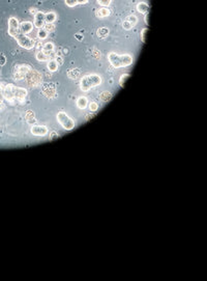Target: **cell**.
<instances>
[{
	"label": "cell",
	"mask_w": 207,
	"mask_h": 281,
	"mask_svg": "<svg viewBox=\"0 0 207 281\" xmlns=\"http://www.w3.org/2000/svg\"><path fill=\"white\" fill-rule=\"evenodd\" d=\"M31 71L30 66L28 64H19L16 65L15 68V73H14V78L16 80H22L24 78H26V76L28 75V73Z\"/></svg>",
	"instance_id": "cell-6"
},
{
	"label": "cell",
	"mask_w": 207,
	"mask_h": 281,
	"mask_svg": "<svg viewBox=\"0 0 207 281\" xmlns=\"http://www.w3.org/2000/svg\"><path fill=\"white\" fill-rule=\"evenodd\" d=\"M35 58H36L39 61H48L49 59H51L50 56H49L48 54L46 52H44L43 50H39L36 52V54H35Z\"/></svg>",
	"instance_id": "cell-14"
},
{
	"label": "cell",
	"mask_w": 207,
	"mask_h": 281,
	"mask_svg": "<svg viewBox=\"0 0 207 281\" xmlns=\"http://www.w3.org/2000/svg\"><path fill=\"white\" fill-rule=\"evenodd\" d=\"M15 85L14 84H6L3 86V90H2V96L3 99L9 101V102H14L15 100Z\"/></svg>",
	"instance_id": "cell-7"
},
{
	"label": "cell",
	"mask_w": 207,
	"mask_h": 281,
	"mask_svg": "<svg viewBox=\"0 0 207 281\" xmlns=\"http://www.w3.org/2000/svg\"><path fill=\"white\" fill-rule=\"evenodd\" d=\"M34 23L33 26L36 27L37 29H41V28H44L46 24V14L43 12H37L36 15H34Z\"/></svg>",
	"instance_id": "cell-8"
},
{
	"label": "cell",
	"mask_w": 207,
	"mask_h": 281,
	"mask_svg": "<svg viewBox=\"0 0 207 281\" xmlns=\"http://www.w3.org/2000/svg\"><path fill=\"white\" fill-rule=\"evenodd\" d=\"M76 37H77L79 41H81V39H83V35H76Z\"/></svg>",
	"instance_id": "cell-37"
},
{
	"label": "cell",
	"mask_w": 207,
	"mask_h": 281,
	"mask_svg": "<svg viewBox=\"0 0 207 281\" xmlns=\"http://www.w3.org/2000/svg\"><path fill=\"white\" fill-rule=\"evenodd\" d=\"M48 35H49L48 31H47L45 28H41V29H39V31H37V37H39V39H41V41L46 39L48 37Z\"/></svg>",
	"instance_id": "cell-21"
},
{
	"label": "cell",
	"mask_w": 207,
	"mask_h": 281,
	"mask_svg": "<svg viewBox=\"0 0 207 281\" xmlns=\"http://www.w3.org/2000/svg\"><path fill=\"white\" fill-rule=\"evenodd\" d=\"M89 109H90V111L94 112L96 111V110L98 109V105L96 102H91L90 104H89Z\"/></svg>",
	"instance_id": "cell-29"
},
{
	"label": "cell",
	"mask_w": 207,
	"mask_h": 281,
	"mask_svg": "<svg viewBox=\"0 0 207 281\" xmlns=\"http://www.w3.org/2000/svg\"><path fill=\"white\" fill-rule=\"evenodd\" d=\"M122 27L124 28L125 30H131V29L133 28V26H132V24H131L128 20H125L124 22L122 23Z\"/></svg>",
	"instance_id": "cell-30"
},
{
	"label": "cell",
	"mask_w": 207,
	"mask_h": 281,
	"mask_svg": "<svg viewBox=\"0 0 207 281\" xmlns=\"http://www.w3.org/2000/svg\"><path fill=\"white\" fill-rule=\"evenodd\" d=\"M89 0H77L78 4H86V3H88Z\"/></svg>",
	"instance_id": "cell-36"
},
{
	"label": "cell",
	"mask_w": 207,
	"mask_h": 281,
	"mask_svg": "<svg viewBox=\"0 0 207 281\" xmlns=\"http://www.w3.org/2000/svg\"><path fill=\"white\" fill-rule=\"evenodd\" d=\"M60 136H59V134L58 133H56V132H52L50 134V137H49V140L50 141H53V140H55V139H58Z\"/></svg>",
	"instance_id": "cell-31"
},
{
	"label": "cell",
	"mask_w": 207,
	"mask_h": 281,
	"mask_svg": "<svg viewBox=\"0 0 207 281\" xmlns=\"http://www.w3.org/2000/svg\"><path fill=\"white\" fill-rule=\"evenodd\" d=\"M33 29V23L30 21H23L22 23H20V31L24 35H28Z\"/></svg>",
	"instance_id": "cell-11"
},
{
	"label": "cell",
	"mask_w": 207,
	"mask_h": 281,
	"mask_svg": "<svg viewBox=\"0 0 207 281\" xmlns=\"http://www.w3.org/2000/svg\"><path fill=\"white\" fill-rule=\"evenodd\" d=\"M54 48H55V46H54V44L52 43V42H47V43H45L43 45V49L41 50L44 51V52H46L47 54L50 56V58L52 59V53L54 52Z\"/></svg>",
	"instance_id": "cell-12"
},
{
	"label": "cell",
	"mask_w": 207,
	"mask_h": 281,
	"mask_svg": "<svg viewBox=\"0 0 207 281\" xmlns=\"http://www.w3.org/2000/svg\"><path fill=\"white\" fill-rule=\"evenodd\" d=\"M126 20H128V22H130V23L132 24L133 27H134V26L136 25L137 23H138V18H137V17L135 16V15H131V16H128Z\"/></svg>",
	"instance_id": "cell-24"
},
{
	"label": "cell",
	"mask_w": 207,
	"mask_h": 281,
	"mask_svg": "<svg viewBox=\"0 0 207 281\" xmlns=\"http://www.w3.org/2000/svg\"><path fill=\"white\" fill-rule=\"evenodd\" d=\"M109 28L107 27H100L98 29V31H96V33H98V37H100V39H106V37L109 35Z\"/></svg>",
	"instance_id": "cell-18"
},
{
	"label": "cell",
	"mask_w": 207,
	"mask_h": 281,
	"mask_svg": "<svg viewBox=\"0 0 207 281\" xmlns=\"http://www.w3.org/2000/svg\"><path fill=\"white\" fill-rule=\"evenodd\" d=\"M108 60L113 68L119 69V68H125V66L131 65L134 61V57L131 54L118 55L115 52H110L108 54Z\"/></svg>",
	"instance_id": "cell-1"
},
{
	"label": "cell",
	"mask_w": 207,
	"mask_h": 281,
	"mask_svg": "<svg viewBox=\"0 0 207 281\" xmlns=\"http://www.w3.org/2000/svg\"><path fill=\"white\" fill-rule=\"evenodd\" d=\"M137 11L140 14H148L149 13V5L146 2H139L137 4Z\"/></svg>",
	"instance_id": "cell-13"
},
{
	"label": "cell",
	"mask_w": 207,
	"mask_h": 281,
	"mask_svg": "<svg viewBox=\"0 0 207 281\" xmlns=\"http://www.w3.org/2000/svg\"><path fill=\"white\" fill-rule=\"evenodd\" d=\"M44 28L48 31V33H50V32H53L55 30V25L53 23H46Z\"/></svg>",
	"instance_id": "cell-25"
},
{
	"label": "cell",
	"mask_w": 207,
	"mask_h": 281,
	"mask_svg": "<svg viewBox=\"0 0 207 281\" xmlns=\"http://www.w3.org/2000/svg\"><path fill=\"white\" fill-rule=\"evenodd\" d=\"M100 99L102 102H109L112 99V94L110 92H102V94H100Z\"/></svg>",
	"instance_id": "cell-20"
},
{
	"label": "cell",
	"mask_w": 207,
	"mask_h": 281,
	"mask_svg": "<svg viewBox=\"0 0 207 281\" xmlns=\"http://www.w3.org/2000/svg\"><path fill=\"white\" fill-rule=\"evenodd\" d=\"M87 116H88V117H87V120H89V119H90V118H92V117H93L94 116V115L93 114H89V115H87Z\"/></svg>",
	"instance_id": "cell-38"
},
{
	"label": "cell",
	"mask_w": 207,
	"mask_h": 281,
	"mask_svg": "<svg viewBox=\"0 0 207 281\" xmlns=\"http://www.w3.org/2000/svg\"><path fill=\"white\" fill-rule=\"evenodd\" d=\"M110 15V9L108 7L102 6L96 11V17L98 18H106Z\"/></svg>",
	"instance_id": "cell-16"
},
{
	"label": "cell",
	"mask_w": 207,
	"mask_h": 281,
	"mask_svg": "<svg viewBox=\"0 0 207 281\" xmlns=\"http://www.w3.org/2000/svg\"><path fill=\"white\" fill-rule=\"evenodd\" d=\"M144 21H145V24L148 25L149 24V13L148 14H145V17H144Z\"/></svg>",
	"instance_id": "cell-35"
},
{
	"label": "cell",
	"mask_w": 207,
	"mask_h": 281,
	"mask_svg": "<svg viewBox=\"0 0 207 281\" xmlns=\"http://www.w3.org/2000/svg\"><path fill=\"white\" fill-rule=\"evenodd\" d=\"M96 1H98V3L100 6H105V7H108L112 2V0H96Z\"/></svg>",
	"instance_id": "cell-26"
},
{
	"label": "cell",
	"mask_w": 207,
	"mask_h": 281,
	"mask_svg": "<svg viewBox=\"0 0 207 281\" xmlns=\"http://www.w3.org/2000/svg\"><path fill=\"white\" fill-rule=\"evenodd\" d=\"M49 132L48 128L46 126H39V125H35V126L31 127V133L32 135H34V136H39V137H41V136H45V135H47Z\"/></svg>",
	"instance_id": "cell-9"
},
{
	"label": "cell",
	"mask_w": 207,
	"mask_h": 281,
	"mask_svg": "<svg viewBox=\"0 0 207 281\" xmlns=\"http://www.w3.org/2000/svg\"><path fill=\"white\" fill-rule=\"evenodd\" d=\"M57 121L61 125V127L63 129H65L66 131H72L75 128V121L71 118L66 114L65 112L60 111L57 113Z\"/></svg>",
	"instance_id": "cell-4"
},
{
	"label": "cell",
	"mask_w": 207,
	"mask_h": 281,
	"mask_svg": "<svg viewBox=\"0 0 207 281\" xmlns=\"http://www.w3.org/2000/svg\"><path fill=\"white\" fill-rule=\"evenodd\" d=\"M57 20V15L54 12H49L46 14V23H54Z\"/></svg>",
	"instance_id": "cell-19"
},
{
	"label": "cell",
	"mask_w": 207,
	"mask_h": 281,
	"mask_svg": "<svg viewBox=\"0 0 207 281\" xmlns=\"http://www.w3.org/2000/svg\"><path fill=\"white\" fill-rule=\"evenodd\" d=\"M147 32H148V28H147V27L143 28V29L141 30V35H140V37H141V41H142V43H145V41H146V35H147Z\"/></svg>",
	"instance_id": "cell-27"
},
{
	"label": "cell",
	"mask_w": 207,
	"mask_h": 281,
	"mask_svg": "<svg viewBox=\"0 0 207 281\" xmlns=\"http://www.w3.org/2000/svg\"><path fill=\"white\" fill-rule=\"evenodd\" d=\"M8 28H7V32L8 35H11V37H15L17 35L20 33V23H19L18 19L16 17H11L8 19Z\"/></svg>",
	"instance_id": "cell-5"
},
{
	"label": "cell",
	"mask_w": 207,
	"mask_h": 281,
	"mask_svg": "<svg viewBox=\"0 0 207 281\" xmlns=\"http://www.w3.org/2000/svg\"><path fill=\"white\" fill-rule=\"evenodd\" d=\"M77 107L79 108V109H85V108L87 107V105H88V100H87L86 96H80V98H78L77 100Z\"/></svg>",
	"instance_id": "cell-15"
},
{
	"label": "cell",
	"mask_w": 207,
	"mask_h": 281,
	"mask_svg": "<svg viewBox=\"0 0 207 281\" xmlns=\"http://www.w3.org/2000/svg\"><path fill=\"white\" fill-rule=\"evenodd\" d=\"M80 75V71L79 69H73L71 71H68V77L71 79H77Z\"/></svg>",
	"instance_id": "cell-23"
},
{
	"label": "cell",
	"mask_w": 207,
	"mask_h": 281,
	"mask_svg": "<svg viewBox=\"0 0 207 281\" xmlns=\"http://www.w3.org/2000/svg\"><path fill=\"white\" fill-rule=\"evenodd\" d=\"M6 62V58H5L4 54H0V66H2Z\"/></svg>",
	"instance_id": "cell-32"
},
{
	"label": "cell",
	"mask_w": 207,
	"mask_h": 281,
	"mask_svg": "<svg viewBox=\"0 0 207 281\" xmlns=\"http://www.w3.org/2000/svg\"><path fill=\"white\" fill-rule=\"evenodd\" d=\"M18 45L21 47V48L25 49V50H31V49L34 48L35 46V42L34 39H32L31 37H29L27 35H24L22 32H20L19 35H17L15 37Z\"/></svg>",
	"instance_id": "cell-3"
},
{
	"label": "cell",
	"mask_w": 207,
	"mask_h": 281,
	"mask_svg": "<svg viewBox=\"0 0 207 281\" xmlns=\"http://www.w3.org/2000/svg\"><path fill=\"white\" fill-rule=\"evenodd\" d=\"M64 2H65L66 6L68 7H75L78 4L77 0H64Z\"/></svg>",
	"instance_id": "cell-28"
},
{
	"label": "cell",
	"mask_w": 207,
	"mask_h": 281,
	"mask_svg": "<svg viewBox=\"0 0 207 281\" xmlns=\"http://www.w3.org/2000/svg\"><path fill=\"white\" fill-rule=\"evenodd\" d=\"M29 12H30V14L34 16V15L37 14V12H39V11H37V8H35V7H31V8L29 9Z\"/></svg>",
	"instance_id": "cell-34"
},
{
	"label": "cell",
	"mask_w": 207,
	"mask_h": 281,
	"mask_svg": "<svg viewBox=\"0 0 207 281\" xmlns=\"http://www.w3.org/2000/svg\"><path fill=\"white\" fill-rule=\"evenodd\" d=\"M14 94H15V100L22 102V101L25 100V98L27 96V90H26L25 88H22V87L16 86L15 87Z\"/></svg>",
	"instance_id": "cell-10"
},
{
	"label": "cell",
	"mask_w": 207,
	"mask_h": 281,
	"mask_svg": "<svg viewBox=\"0 0 207 281\" xmlns=\"http://www.w3.org/2000/svg\"><path fill=\"white\" fill-rule=\"evenodd\" d=\"M55 60L57 61V63H58V65H62V63H63V58L61 57V56H55Z\"/></svg>",
	"instance_id": "cell-33"
},
{
	"label": "cell",
	"mask_w": 207,
	"mask_h": 281,
	"mask_svg": "<svg viewBox=\"0 0 207 281\" xmlns=\"http://www.w3.org/2000/svg\"><path fill=\"white\" fill-rule=\"evenodd\" d=\"M102 84V77L98 74H88L82 77L80 81V88L82 92H89L91 88Z\"/></svg>",
	"instance_id": "cell-2"
},
{
	"label": "cell",
	"mask_w": 207,
	"mask_h": 281,
	"mask_svg": "<svg viewBox=\"0 0 207 281\" xmlns=\"http://www.w3.org/2000/svg\"><path fill=\"white\" fill-rule=\"evenodd\" d=\"M130 77H131L130 74H122V75L120 76V78H119V85H120V87H124L125 83L130 79Z\"/></svg>",
	"instance_id": "cell-22"
},
{
	"label": "cell",
	"mask_w": 207,
	"mask_h": 281,
	"mask_svg": "<svg viewBox=\"0 0 207 281\" xmlns=\"http://www.w3.org/2000/svg\"><path fill=\"white\" fill-rule=\"evenodd\" d=\"M47 66H48V70L50 72H52V73H54V72H56L57 70H58V68H59V65H58V63H57V61L55 60V58H52V59H49L48 60V64H47Z\"/></svg>",
	"instance_id": "cell-17"
}]
</instances>
